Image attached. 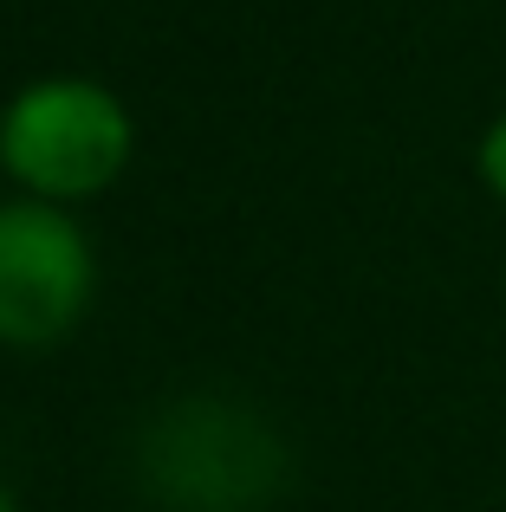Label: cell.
<instances>
[{"label": "cell", "instance_id": "obj_1", "mask_svg": "<svg viewBox=\"0 0 506 512\" xmlns=\"http://www.w3.org/2000/svg\"><path fill=\"white\" fill-rule=\"evenodd\" d=\"M137 480L169 512H260L286 487V441L228 396H176L137 441Z\"/></svg>", "mask_w": 506, "mask_h": 512}, {"label": "cell", "instance_id": "obj_4", "mask_svg": "<svg viewBox=\"0 0 506 512\" xmlns=\"http://www.w3.org/2000/svg\"><path fill=\"white\" fill-rule=\"evenodd\" d=\"M474 169H481V188L506 208V117L481 130V150H474Z\"/></svg>", "mask_w": 506, "mask_h": 512}, {"label": "cell", "instance_id": "obj_3", "mask_svg": "<svg viewBox=\"0 0 506 512\" xmlns=\"http://www.w3.org/2000/svg\"><path fill=\"white\" fill-rule=\"evenodd\" d=\"M98 299V253L59 201H0V350H52Z\"/></svg>", "mask_w": 506, "mask_h": 512}, {"label": "cell", "instance_id": "obj_2", "mask_svg": "<svg viewBox=\"0 0 506 512\" xmlns=\"http://www.w3.org/2000/svg\"><path fill=\"white\" fill-rule=\"evenodd\" d=\"M137 150L124 98L98 78H33L0 111V163L33 201H98Z\"/></svg>", "mask_w": 506, "mask_h": 512}, {"label": "cell", "instance_id": "obj_5", "mask_svg": "<svg viewBox=\"0 0 506 512\" xmlns=\"http://www.w3.org/2000/svg\"><path fill=\"white\" fill-rule=\"evenodd\" d=\"M0 512H20V506H13V493H7V487H0Z\"/></svg>", "mask_w": 506, "mask_h": 512}]
</instances>
